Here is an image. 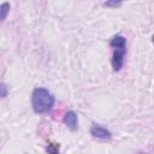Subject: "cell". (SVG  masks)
Returning <instances> with one entry per match:
<instances>
[{
    "instance_id": "8",
    "label": "cell",
    "mask_w": 154,
    "mask_h": 154,
    "mask_svg": "<svg viewBox=\"0 0 154 154\" xmlns=\"http://www.w3.org/2000/svg\"><path fill=\"white\" fill-rule=\"evenodd\" d=\"M7 93H8V89H7L6 84L0 83V97H5V96H7Z\"/></svg>"
},
{
    "instance_id": "7",
    "label": "cell",
    "mask_w": 154,
    "mask_h": 154,
    "mask_svg": "<svg viewBox=\"0 0 154 154\" xmlns=\"http://www.w3.org/2000/svg\"><path fill=\"white\" fill-rule=\"evenodd\" d=\"M47 152H48V154H59V144H57V143L48 144Z\"/></svg>"
},
{
    "instance_id": "9",
    "label": "cell",
    "mask_w": 154,
    "mask_h": 154,
    "mask_svg": "<svg viewBox=\"0 0 154 154\" xmlns=\"http://www.w3.org/2000/svg\"><path fill=\"white\" fill-rule=\"evenodd\" d=\"M122 4L120 2H116V1H109V2H105V6H113V7H116V6H120Z\"/></svg>"
},
{
    "instance_id": "1",
    "label": "cell",
    "mask_w": 154,
    "mask_h": 154,
    "mask_svg": "<svg viewBox=\"0 0 154 154\" xmlns=\"http://www.w3.org/2000/svg\"><path fill=\"white\" fill-rule=\"evenodd\" d=\"M54 96L46 88H36L31 95L32 109L36 113H47L54 106Z\"/></svg>"
},
{
    "instance_id": "6",
    "label": "cell",
    "mask_w": 154,
    "mask_h": 154,
    "mask_svg": "<svg viewBox=\"0 0 154 154\" xmlns=\"http://www.w3.org/2000/svg\"><path fill=\"white\" fill-rule=\"evenodd\" d=\"M8 11H10V4L8 2H2L0 5V22H2L7 17Z\"/></svg>"
},
{
    "instance_id": "4",
    "label": "cell",
    "mask_w": 154,
    "mask_h": 154,
    "mask_svg": "<svg viewBox=\"0 0 154 154\" xmlns=\"http://www.w3.org/2000/svg\"><path fill=\"white\" fill-rule=\"evenodd\" d=\"M90 134L94 136V137H96V138H102V140H108V138H111V132L107 130V129H105V128H102V126H100V125H94V126H91V129H90Z\"/></svg>"
},
{
    "instance_id": "2",
    "label": "cell",
    "mask_w": 154,
    "mask_h": 154,
    "mask_svg": "<svg viewBox=\"0 0 154 154\" xmlns=\"http://www.w3.org/2000/svg\"><path fill=\"white\" fill-rule=\"evenodd\" d=\"M125 52H126V48H116L112 57V66L114 71H119L123 67Z\"/></svg>"
},
{
    "instance_id": "5",
    "label": "cell",
    "mask_w": 154,
    "mask_h": 154,
    "mask_svg": "<svg viewBox=\"0 0 154 154\" xmlns=\"http://www.w3.org/2000/svg\"><path fill=\"white\" fill-rule=\"evenodd\" d=\"M109 45L113 47V48H125L126 47V40L124 36L122 35H116L111 38V42Z\"/></svg>"
},
{
    "instance_id": "3",
    "label": "cell",
    "mask_w": 154,
    "mask_h": 154,
    "mask_svg": "<svg viewBox=\"0 0 154 154\" xmlns=\"http://www.w3.org/2000/svg\"><path fill=\"white\" fill-rule=\"evenodd\" d=\"M64 123H65V125H66L70 130H72V131L77 130L78 120H77V114H76V112L69 111V112L64 116Z\"/></svg>"
}]
</instances>
